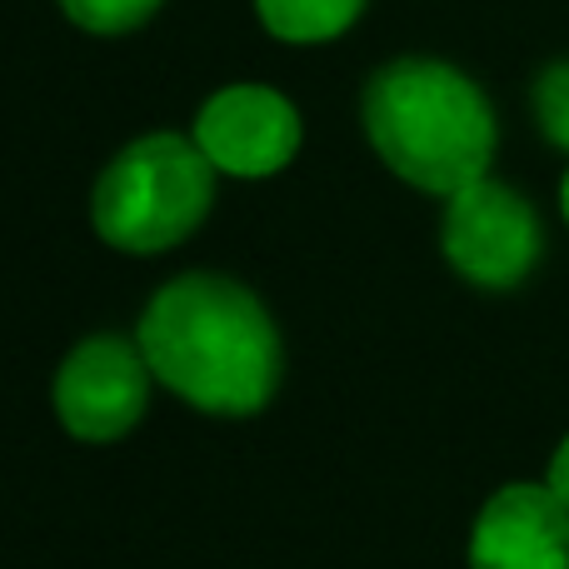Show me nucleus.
Returning <instances> with one entry per match:
<instances>
[{
	"instance_id": "7",
	"label": "nucleus",
	"mask_w": 569,
	"mask_h": 569,
	"mask_svg": "<svg viewBox=\"0 0 569 569\" xmlns=\"http://www.w3.org/2000/svg\"><path fill=\"white\" fill-rule=\"evenodd\" d=\"M470 569H569V505L550 485H505L470 535Z\"/></svg>"
},
{
	"instance_id": "1",
	"label": "nucleus",
	"mask_w": 569,
	"mask_h": 569,
	"mask_svg": "<svg viewBox=\"0 0 569 569\" xmlns=\"http://www.w3.org/2000/svg\"><path fill=\"white\" fill-rule=\"evenodd\" d=\"M136 345L150 375L206 415H260L280 385V330L270 310L240 280L210 270L160 284Z\"/></svg>"
},
{
	"instance_id": "3",
	"label": "nucleus",
	"mask_w": 569,
	"mask_h": 569,
	"mask_svg": "<svg viewBox=\"0 0 569 569\" xmlns=\"http://www.w3.org/2000/svg\"><path fill=\"white\" fill-rule=\"evenodd\" d=\"M216 176L220 170L196 146V136L156 130L130 140L96 180V236L126 256H160L180 246L216 206Z\"/></svg>"
},
{
	"instance_id": "11",
	"label": "nucleus",
	"mask_w": 569,
	"mask_h": 569,
	"mask_svg": "<svg viewBox=\"0 0 569 569\" xmlns=\"http://www.w3.org/2000/svg\"><path fill=\"white\" fill-rule=\"evenodd\" d=\"M545 485H550V490H555V495H560V500L569 505V435L560 440V450L550 455V480H545Z\"/></svg>"
},
{
	"instance_id": "9",
	"label": "nucleus",
	"mask_w": 569,
	"mask_h": 569,
	"mask_svg": "<svg viewBox=\"0 0 569 569\" xmlns=\"http://www.w3.org/2000/svg\"><path fill=\"white\" fill-rule=\"evenodd\" d=\"M66 10L70 26H80L86 36H130L156 16L166 0H56Z\"/></svg>"
},
{
	"instance_id": "10",
	"label": "nucleus",
	"mask_w": 569,
	"mask_h": 569,
	"mask_svg": "<svg viewBox=\"0 0 569 569\" xmlns=\"http://www.w3.org/2000/svg\"><path fill=\"white\" fill-rule=\"evenodd\" d=\"M530 100H535V120H540L545 140L569 150V60H555V66L540 70Z\"/></svg>"
},
{
	"instance_id": "4",
	"label": "nucleus",
	"mask_w": 569,
	"mask_h": 569,
	"mask_svg": "<svg viewBox=\"0 0 569 569\" xmlns=\"http://www.w3.org/2000/svg\"><path fill=\"white\" fill-rule=\"evenodd\" d=\"M445 260L480 290H515L545 256V230L535 206L500 180H475L455 190L440 226Z\"/></svg>"
},
{
	"instance_id": "12",
	"label": "nucleus",
	"mask_w": 569,
	"mask_h": 569,
	"mask_svg": "<svg viewBox=\"0 0 569 569\" xmlns=\"http://www.w3.org/2000/svg\"><path fill=\"white\" fill-rule=\"evenodd\" d=\"M560 210H565V220H569V170H565V186H560Z\"/></svg>"
},
{
	"instance_id": "8",
	"label": "nucleus",
	"mask_w": 569,
	"mask_h": 569,
	"mask_svg": "<svg viewBox=\"0 0 569 569\" xmlns=\"http://www.w3.org/2000/svg\"><path fill=\"white\" fill-rule=\"evenodd\" d=\"M256 16L284 46H325L365 16V0H256Z\"/></svg>"
},
{
	"instance_id": "6",
	"label": "nucleus",
	"mask_w": 569,
	"mask_h": 569,
	"mask_svg": "<svg viewBox=\"0 0 569 569\" xmlns=\"http://www.w3.org/2000/svg\"><path fill=\"white\" fill-rule=\"evenodd\" d=\"M300 110L270 86H226L200 106L196 146L210 156L220 176L266 180L284 170L300 150Z\"/></svg>"
},
{
	"instance_id": "5",
	"label": "nucleus",
	"mask_w": 569,
	"mask_h": 569,
	"mask_svg": "<svg viewBox=\"0 0 569 569\" xmlns=\"http://www.w3.org/2000/svg\"><path fill=\"white\" fill-rule=\"evenodd\" d=\"M150 400V360L126 335H90L60 360L56 415L76 440L106 445L140 425Z\"/></svg>"
},
{
	"instance_id": "2",
	"label": "nucleus",
	"mask_w": 569,
	"mask_h": 569,
	"mask_svg": "<svg viewBox=\"0 0 569 569\" xmlns=\"http://www.w3.org/2000/svg\"><path fill=\"white\" fill-rule=\"evenodd\" d=\"M360 120L375 156L425 196H445L490 176L495 106L465 70L430 56L390 60L360 96Z\"/></svg>"
}]
</instances>
